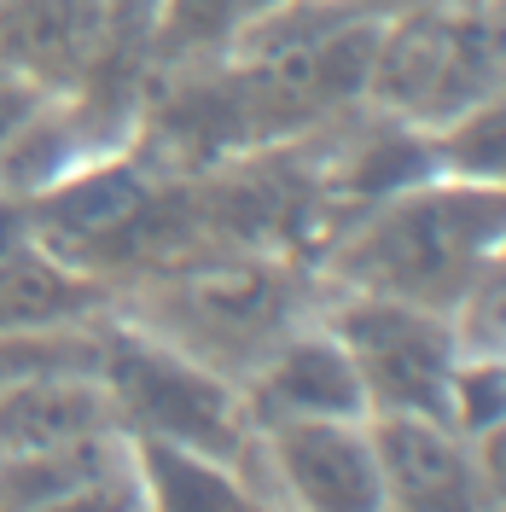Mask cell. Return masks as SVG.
<instances>
[{"mask_svg": "<svg viewBox=\"0 0 506 512\" xmlns=\"http://www.w3.org/2000/svg\"><path fill=\"white\" fill-rule=\"evenodd\" d=\"M320 297L326 286L309 262L245 245H198L128 274L117 286V315L239 384L297 320L315 315Z\"/></svg>", "mask_w": 506, "mask_h": 512, "instance_id": "1", "label": "cell"}, {"mask_svg": "<svg viewBox=\"0 0 506 512\" xmlns=\"http://www.w3.org/2000/svg\"><path fill=\"white\" fill-rule=\"evenodd\" d=\"M501 239L506 187L425 175L373 204L349 233H338L315 262V274L332 291H373V297H402L419 309L454 315Z\"/></svg>", "mask_w": 506, "mask_h": 512, "instance_id": "2", "label": "cell"}, {"mask_svg": "<svg viewBox=\"0 0 506 512\" xmlns=\"http://www.w3.org/2000/svg\"><path fill=\"white\" fill-rule=\"evenodd\" d=\"M99 384L111 396V414L123 437H169L227 460L239 478L256 489L262 507H274V478H268V448L262 431L245 414L239 384L222 379L216 367L181 355L152 332L128 326L111 309V338H105V367Z\"/></svg>", "mask_w": 506, "mask_h": 512, "instance_id": "3", "label": "cell"}, {"mask_svg": "<svg viewBox=\"0 0 506 512\" xmlns=\"http://www.w3.org/2000/svg\"><path fill=\"white\" fill-rule=\"evenodd\" d=\"M506 0H413L379 18L367 94L384 117L437 128L501 88Z\"/></svg>", "mask_w": 506, "mask_h": 512, "instance_id": "4", "label": "cell"}, {"mask_svg": "<svg viewBox=\"0 0 506 512\" xmlns=\"http://www.w3.org/2000/svg\"><path fill=\"white\" fill-rule=\"evenodd\" d=\"M320 320L344 344L367 414H425L454 425V373L466 361L454 338V315L419 309L402 297L326 286Z\"/></svg>", "mask_w": 506, "mask_h": 512, "instance_id": "5", "label": "cell"}, {"mask_svg": "<svg viewBox=\"0 0 506 512\" xmlns=\"http://www.w3.org/2000/svg\"><path fill=\"white\" fill-rule=\"evenodd\" d=\"M280 512H384V472L367 419H285L262 431Z\"/></svg>", "mask_w": 506, "mask_h": 512, "instance_id": "6", "label": "cell"}, {"mask_svg": "<svg viewBox=\"0 0 506 512\" xmlns=\"http://www.w3.org/2000/svg\"><path fill=\"white\" fill-rule=\"evenodd\" d=\"M239 396H245V414L256 431L285 425V419H367L361 379L349 367L344 344L332 338V326L320 320V309L297 320L239 379Z\"/></svg>", "mask_w": 506, "mask_h": 512, "instance_id": "7", "label": "cell"}, {"mask_svg": "<svg viewBox=\"0 0 506 512\" xmlns=\"http://www.w3.org/2000/svg\"><path fill=\"white\" fill-rule=\"evenodd\" d=\"M384 472V501L402 512H489L477 448L448 419L367 414Z\"/></svg>", "mask_w": 506, "mask_h": 512, "instance_id": "8", "label": "cell"}, {"mask_svg": "<svg viewBox=\"0 0 506 512\" xmlns=\"http://www.w3.org/2000/svg\"><path fill=\"white\" fill-rule=\"evenodd\" d=\"M123 30V0H0V64L47 94L94 76Z\"/></svg>", "mask_w": 506, "mask_h": 512, "instance_id": "9", "label": "cell"}, {"mask_svg": "<svg viewBox=\"0 0 506 512\" xmlns=\"http://www.w3.org/2000/svg\"><path fill=\"white\" fill-rule=\"evenodd\" d=\"M105 309H117V286L76 268V262H64L35 233L24 245L0 251V332L64 326V320H88L105 315Z\"/></svg>", "mask_w": 506, "mask_h": 512, "instance_id": "10", "label": "cell"}, {"mask_svg": "<svg viewBox=\"0 0 506 512\" xmlns=\"http://www.w3.org/2000/svg\"><path fill=\"white\" fill-rule=\"evenodd\" d=\"M99 431H117L111 396L99 379H35L0 390V454L82 443Z\"/></svg>", "mask_w": 506, "mask_h": 512, "instance_id": "11", "label": "cell"}, {"mask_svg": "<svg viewBox=\"0 0 506 512\" xmlns=\"http://www.w3.org/2000/svg\"><path fill=\"white\" fill-rule=\"evenodd\" d=\"M128 454L146 489V512H268L251 483L204 448L169 437H128Z\"/></svg>", "mask_w": 506, "mask_h": 512, "instance_id": "12", "label": "cell"}, {"mask_svg": "<svg viewBox=\"0 0 506 512\" xmlns=\"http://www.w3.org/2000/svg\"><path fill=\"white\" fill-rule=\"evenodd\" d=\"M245 35L239 0H146V76L233 59Z\"/></svg>", "mask_w": 506, "mask_h": 512, "instance_id": "13", "label": "cell"}, {"mask_svg": "<svg viewBox=\"0 0 506 512\" xmlns=\"http://www.w3.org/2000/svg\"><path fill=\"white\" fill-rule=\"evenodd\" d=\"M117 460H128L123 431H99V437L59 448H30V454H0V512H35L41 501L99 478Z\"/></svg>", "mask_w": 506, "mask_h": 512, "instance_id": "14", "label": "cell"}, {"mask_svg": "<svg viewBox=\"0 0 506 512\" xmlns=\"http://www.w3.org/2000/svg\"><path fill=\"white\" fill-rule=\"evenodd\" d=\"M105 338H111V309L88 320H64V326L0 332V390L35 379H99Z\"/></svg>", "mask_w": 506, "mask_h": 512, "instance_id": "15", "label": "cell"}, {"mask_svg": "<svg viewBox=\"0 0 506 512\" xmlns=\"http://www.w3.org/2000/svg\"><path fill=\"white\" fill-rule=\"evenodd\" d=\"M431 134V163L448 181H477V187H506V99L489 94L454 111Z\"/></svg>", "mask_w": 506, "mask_h": 512, "instance_id": "16", "label": "cell"}, {"mask_svg": "<svg viewBox=\"0 0 506 512\" xmlns=\"http://www.w3.org/2000/svg\"><path fill=\"white\" fill-rule=\"evenodd\" d=\"M454 338H460V355H506V239L489 251L472 291L460 297Z\"/></svg>", "mask_w": 506, "mask_h": 512, "instance_id": "17", "label": "cell"}, {"mask_svg": "<svg viewBox=\"0 0 506 512\" xmlns=\"http://www.w3.org/2000/svg\"><path fill=\"white\" fill-rule=\"evenodd\" d=\"M506 425V355H466L454 373V431L483 437Z\"/></svg>", "mask_w": 506, "mask_h": 512, "instance_id": "18", "label": "cell"}, {"mask_svg": "<svg viewBox=\"0 0 506 512\" xmlns=\"http://www.w3.org/2000/svg\"><path fill=\"white\" fill-rule=\"evenodd\" d=\"M35 512H146V489H140V472H134V454L117 460V466H105L99 478L41 501Z\"/></svg>", "mask_w": 506, "mask_h": 512, "instance_id": "19", "label": "cell"}, {"mask_svg": "<svg viewBox=\"0 0 506 512\" xmlns=\"http://www.w3.org/2000/svg\"><path fill=\"white\" fill-rule=\"evenodd\" d=\"M41 99H47V88H35L30 76H18L12 64H0V146L18 134V123L30 117Z\"/></svg>", "mask_w": 506, "mask_h": 512, "instance_id": "20", "label": "cell"}, {"mask_svg": "<svg viewBox=\"0 0 506 512\" xmlns=\"http://www.w3.org/2000/svg\"><path fill=\"white\" fill-rule=\"evenodd\" d=\"M472 448L483 489H489V512H506V425H489L483 437H472Z\"/></svg>", "mask_w": 506, "mask_h": 512, "instance_id": "21", "label": "cell"}, {"mask_svg": "<svg viewBox=\"0 0 506 512\" xmlns=\"http://www.w3.org/2000/svg\"><path fill=\"white\" fill-rule=\"evenodd\" d=\"M285 6H297V0H239L245 30H251V24H262V18H274V12H285Z\"/></svg>", "mask_w": 506, "mask_h": 512, "instance_id": "22", "label": "cell"}, {"mask_svg": "<svg viewBox=\"0 0 506 512\" xmlns=\"http://www.w3.org/2000/svg\"><path fill=\"white\" fill-rule=\"evenodd\" d=\"M344 6H349V12H379V18H384V12H396L402 0H344Z\"/></svg>", "mask_w": 506, "mask_h": 512, "instance_id": "23", "label": "cell"}, {"mask_svg": "<svg viewBox=\"0 0 506 512\" xmlns=\"http://www.w3.org/2000/svg\"><path fill=\"white\" fill-rule=\"evenodd\" d=\"M495 94H501V99H506V70H501V88H495Z\"/></svg>", "mask_w": 506, "mask_h": 512, "instance_id": "24", "label": "cell"}, {"mask_svg": "<svg viewBox=\"0 0 506 512\" xmlns=\"http://www.w3.org/2000/svg\"><path fill=\"white\" fill-rule=\"evenodd\" d=\"M384 512H402V507H384Z\"/></svg>", "mask_w": 506, "mask_h": 512, "instance_id": "25", "label": "cell"}, {"mask_svg": "<svg viewBox=\"0 0 506 512\" xmlns=\"http://www.w3.org/2000/svg\"><path fill=\"white\" fill-rule=\"evenodd\" d=\"M268 512H280V507H268Z\"/></svg>", "mask_w": 506, "mask_h": 512, "instance_id": "26", "label": "cell"}]
</instances>
